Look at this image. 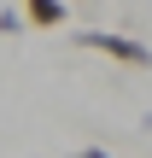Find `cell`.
I'll return each mask as SVG.
<instances>
[{
  "label": "cell",
  "instance_id": "obj_4",
  "mask_svg": "<svg viewBox=\"0 0 152 158\" xmlns=\"http://www.w3.org/2000/svg\"><path fill=\"white\" fill-rule=\"evenodd\" d=\"M70 158H111L105 147H82V152H70Z\"/></svg>",
  "mask_w": 152,
  "mask_h": 158
},
{
  "label": "cell",
  "instance_id": "obj_3",
  "mask_svg": "<svg viewBox=\"0 0 152 158\" xmlns=\"http://www.w3.org/2000/svg\"><path fill=\"white\" fill-rule=\"evenodd\" d=\"M18 29H23V12L6 6V12H0V35H18Z\"/></svg>",
  "mask_w": 152,
  "mask_h": 158
},
{
  "label": "cell",
  "instance_id": "obj_2",
  "mask_svg": "<svg viewBox=\"0 0 152 158\" xmlns=\"http://www.w3.org/2000/svg\"><path fill=\"white\" fill-rule=\"evenodd\" d=\"M64 18H70L64 0H23V23H35V29H59Z\"/></svg>",
  "mask_w": 152,
  "mask_h": 158
},
{
  "label": "cell",
  "instance_id": "obj_1",
  "mask_svg": "<svg viewBox=\"0 0 152 158\" xmlns=\"http://www.w3.org/2000/svg\"><path fill=\"white\" fill-rule=\"evenodd\" d=\"M76 47H88V53H105V59H117V64H152V47H146V41H135V35L82 29V35H76Z\"/></svg>",
  "mask_w": 152,
  "mask_h": 158
}]
</instances>
